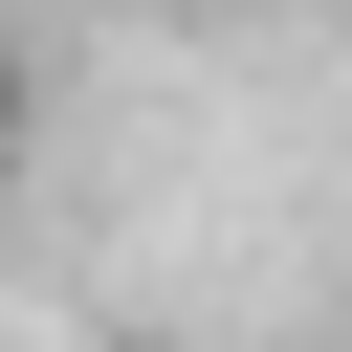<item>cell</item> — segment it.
I'll return each instance as SVG.
<instances>
[{"mask_svg":"<svg viewBox=\"0 0 352 352\" xmlns=\"http://www.w3.org/2000/svg\"><path fill=\"white\" fill-rule=\"evenodd\" d=\"M22 110H44V66H22V22H0V176H22Z\"/></svg>","mask_w":352,"mask_h":352,"instance_id":"obj_1","label":"cell"},{"mask_svg":"<svg viewBox=\"0 0 352 352\" xmlns=\"http://www.w3.org/2000/svg\"><path fill=\"white\" fill-rule=\"evenodd\" d=\"M88 352H154V330H88Z\"/></svg>","mask_w":352,"mask_h":352,"instance_id":"obj_2","label":"cell"}]
</instances>
